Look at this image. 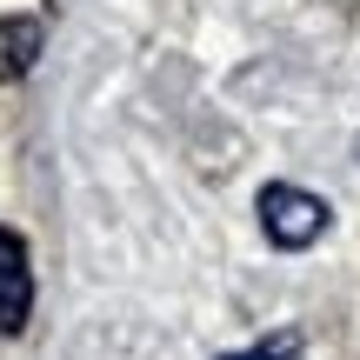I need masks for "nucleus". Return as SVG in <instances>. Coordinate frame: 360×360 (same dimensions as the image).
Masks as SVG:
<instances>
[{
    "mask_svg": "<svg viewBox=\"0 0 360 360\" xmlns=\"http://www.w3.org/2000/svg\"><path fill=\"white\" fill-rule=\"evenodd\" d=\"M260 227L274 247H314L327 233V200L307 187H267L260 193Z\"/></svg>",
    "mask_w": 360,
    "mask_h": 360,
    "instance_id": "nucleus-1",
    "label": "nucleus"
},
{
    "mask_svg": "<svg viewBox=\"0 0 360 360\" xmlns=\"http://www.w3.org/2000/svg\"><path fill=\"white\" fill-rule=\"evenodd\" d=\"M34 314V267H27L20 233L0 227V334H20Z\"/></svg>",
    "mask_w": 360,
    "mask_h": 360,
    "instance_id": "nucleus-2",
    "label": "nucleus"
},
{
    "mask_svg": "<svg viewBox=\"0 0 360 360\" xmlns=\"http://www.w3.org/2000/svg\"><path fill=\"white\" fill-rule=\"evenodd\" d=\"M40 53V20L34 13H7L0 20V80H20Z\"/></svg>",
    "mask_w": 360,
    "mask_h": 360,
    "instance_id": "nucleus-3",
    "label": "nucleus"
},
{
    "mask_svg": "<svg viewBox=\"0 0 360 360\" xmlns=\"http://www.w3.org/2000/svg\"><path fill=\"white\" fill-rule=\"evenodd\" d=\"M294 354H300L294 334H274V340H260L254 354H227V360H294Z\"/></svg>",
    "mask_w": 360,
    "mask_h": 360,
    "instance_id": "nucleus-4",
    "label": "nucleus"
}]
</instances>
